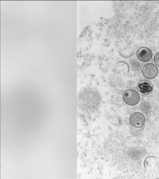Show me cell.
<instances>
[{
    "label": "cell",
    "instance_id": "5b68a950",
    "mask_svg": "<svg viewBox=\"0 0 159 179\" xmlns=\"http://www.w3.org/2000/svg\"><path fill=\"white\" fill-rule=\"evenodd\" d=\"M138 90L145 95L150 94L153 89V86L150 82L147 80L140 81L137 86Z\"/></svg>",
    "mask_w": 159,
    "mask_h": 179
},
{
    "label": "cell",
    "instance_id": "3957f363",
    "mask_svg": "<svg viewBox=\"0 0 159 179\" xmlns=\"http://www.w3.org/2000/svg\"><path fill=\"white\" fill-rule=\"evenodd\" d=\"M129 121L133 126L136 128H140L144 124L145 118L142 113L136 112L132 113L130 116Z\"/></svg>",
    "mask_w": 159,
    "mask_h": 179
},
{
    "label": "cell",
    "instance_id": "8992f818",
    "mask_svg": "<svg viewBox=\"0 0 159 179\" xmlns=\"http://www.w3.org/2000/svg\"><path fill=\"white\" fill-rule=\"evenodd\" d=\"M154 61L156 65L159 67V52L155 54L154 57Z\"/></svg>",
    "mask_w": 159,
    "mask_h": 179
},
{
    "label": "cell",
    "instance_id": "6da1fadb",
    "mask_svg": "<svg viewBox=\"0 0 159 179\" xmlns=\"http://www.w3.org/2000/svg\"><path fill=\"white\" fill-rule=\"evenodd\" d=\"M124 101L127 104L134 106L137 104L140 100V96L135 90L128 89L125 90L123 95Z\"/></svg>",
    "mask_w": 159,
    "mask_h": 179
},
{
    "label": "cell",
    "instance_id": "277c9868",
    "mask_svg": "<svg viewBox=\"0 0 159 179\" xmlns=\"http://www.w3.org/2000/svg\"><path fill=\"white\" fill-rule=\"evenodd\" d=\"M136 55L140 61L146 62L149 61L151 59L152 53L151 50L148 48L143 47L138 49L136 52Z\"/></svg>",
    "mask_w": 159,
    "mask_h": 179
},
{
    "label": "cell",
    "instance_id": "7a4b0ae2",
    "mask_svg": "<svg viewBox=\"0 0 159 179\" xmlns=\"http://www.w3.org/2000/svg\"><path fill=\"white\" fill-rule=\"evenodd\" d=\"M158 72V69L154 64L148 63L144 65L142 69L143 76L149 79H153L156 77Z\"/></svg>",
    "mask_w": 159,
    "mask_h": 179
}]
</instances>
